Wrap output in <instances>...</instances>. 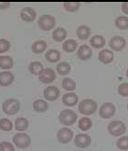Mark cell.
<instances>
[{"instance_id":"cell-1","label":"cell","mask_w":128,"mask_h":151,"mask_svg":"<svg viewBox=\"0 0 128 151\" xmlns=\"http://www.w3.org/2000/svg\"><path fill=\"white\" fill-rule=\"evenodd\" d=\"M78 119L77 114L70 109H64L59 114V121L61 125L64 126H71Z\"/></svg>"},{"instance_id":"cell-2","label":"cell","mask_w":128,"mask_h":151,"mask_svg":"<svg viewBox=\"0 0 128 151\" xmlns=\"http://www.w3.org/2000/svg\"><path fill=\"white\" fill-rule=\"evenodd\" d=\"M97 103L91 99H84L79 104V112L84 115H91L96 112Z\"/></svg>"},{"instance_id":"cell-3","label":"cell","mask_w":128,"mask_h":151,"mask_svg":"<svg viewBox=\"0 0 128 151\" xmlns=\"http://www.w3.org/2000/svg\"><path fill=\"white\" fill-rule=\"evenodd\" d=\"M3 112L7 115H14L17 114L20 110V103L17 99L9 98L6 99L2 105Z\"/></svg>"},{"instance_id":"cell-4","label":"cell","mask_w":128,"mask_h":151,"mask_svg":"<svg viewBox=\"0 0 128 151\" xmlns=\"http://www.w3.org/2000/svg\"><path fill=\"white\" fill-rule=\"evenodd\" d=\"M38 26L40 27V29L44 31L51 30L56 26V19L51 15H47V14L42 15L38 19Z\"/></svg>"},{"instance_id":"cell-5","label":"cell","mask_w":128,"mask_h":151,"mask_svg":"<svg viewBox=\"0 0 128 151\" xmlns=\"http://www.w3.org/2000/svg\"><path fill=\"white\" fill-rule=\"evenodd\" d=\"M13 143L18 148H27L31 144V138L25 133H17L13 137Z\"/></svg>"},{"instance_id":"cell-6","label":"cell","mask_w":128,"mask_h":151,"mask_svg":"<svg viewBox=\"0 0 128 151\" xmlns=\"http://www.w3.org/2000/svg\"><path fill=\"white\" fill-rule=\"evenodd\" d=\"M108 131L114 137H121L125 133L126 127L121 121H112L108 125Z\"/></svg>"},{"instance_id":"cell-7","label":"cell","mask_w":128,"mask_h":151,"mask_svg":"<svg viewBox=\"0 0 128 151\" xmlns=\"http://www.w3.org/2000/svg\"><path fill=\"white\" fill-rule=\"evenodd\" d=\"M115 112H116V108L113 103H104L101 105V107L99 109V115L100 117H102L104 119H108L113 117L115 114Z\"/></svg>"},{"instance_id":"cell-8","label":"cell","mask_w":128,"mask_h":151,"mask_svg":"<svg viewBox=\"0 0 128 151\" xmlns=\"http://www.w3.org/2000/svg\"><path fill=\"white\" fill-rule=\"evenodd\" d=\"M56 79V73L51 68H46L39 75L40 82L44 84H50L53 83Z\"/></svg>"},{"instance_id":"cell-9","label":"cell","mask_w":128,"mask_h":151,"mask_svg":"<svg viewBox=\"0 0 128 151\" xmlns=\"http://www.w3.org/2000/svg\"><path fill=\"white\" fill-rule=\"evenodd\" d=\"M109 47L114 51H122L126 47V40L122 36H114L110 40Z\"/></svg>"},{"instance_id":"cell-10","label":"cell","mask_w":128,"mask_h":151,"mask_svg":"<svg viewBox=\"0 0 128 151\" xmlns=\"http://www.w3.org/2000/svg\"><path fill=\"white\" fill-rule=\"evenodd\" d=\"M73 137V131L70 128H60L57 133V138L62 144H68Z\"/></svg>"},{"instance_id":"cell-11","label":"cell","mask_w":128,"mask_h":151,"mask_svg":"<svg viewBox=\"0 0 128 151\" xmlns=\"http://www.w3.org/2000/svg\"><path fill=\"white\" fill-rule=\"evenodd\" d=\"M60 94V92L59 90V88L56 86H48L44 89L43 92V95L44 98L46 100L49 101H55L59 98V96Z\"/></svg>"},{"instance_id":"cell-12","label":"cell","mask_w":128,"mask_h":151,"mask_svg":"<svg viewBox=\"0 0 128 151\" xmlns=\"http://www.w3.org/2000/svg\"><path fill=\"white\" fill-rule=\"evenodd\" d=\"M36 17H37V13H36L34 8H32V7L26 6V7H23L20 11V17H21V19L25 22L34 21Z\"/></svg>"},{"instance_id":"cell-13","label":"cell","mask_w":128,"mask_h":151,"mask_svg":"<svg viewBox=\"0 0 128 151\" xmlns=\"http://www.w3.org/2000/svg\"><path fill=\"white\" fill-rule=\"evenodd\" d=\"M74 143L78 147L86 148L91 145V138L87 134H78L74 138Z\"/></svg>"},{"instance_id":"cell-14","label":"cell","mask_w":128,"mask_h":151,"mask_svg":"<svg viewBox=\"0 0 128 151\" xmlns=\"http://www.w3.org/2000/svg\"><path fill=\"white\" fill-rule=\"evenodd\" d=\"M93 56V50L88 45H81L77 50V57L81 60H87Z\"/></svg>"},{"instance_id":"cell-15","label":"cell","mask_w":128,"mask_h":151,"mask_svg":"<svg viewBox=\"0 0 128 151\" xmlns=\"http://www.w3.org/2000/svg\"><path fill=\"white\" fill-rule=\"evenodd\" d=\"M114 52L110 50H102L98 53V60L104 64H109L114 60Z\"/></svg>"},{"instance_id":"cell-16","label":"cell","mask_w":128,"mask_h":151,"mask_svg":"<svg viewBox=\"0 0 128 151\" xmlns=\"http://www.w3.org/2000/svg\"><path fill=\"white\" fill-rule=\"evenodd\" d=\"M14 75L11 72L8 70H4V72L0 73V86L6 87L9 86L14 82Z\"/></svg>"},{"instance_id":"cell-17","label":"cell","mask_w":128,"mask_h":151,"mask_svg":"<svg viewBox=\"0 0 128 151\" xmlns=\"http://www.w3.org/2000/svg\"><path fill=\"white\" fill-rule=\"evenodd\" d=\"M78 95L74 93H67L62 96V103L66 106H74L78 104Z\"/></svg>"},{"instance_id":"cell-18","label":"cell","mask_w":128,"mask_h":151,"mask_svg":"<svg viewBox=\"0 0 128 151\" xmlns=\"http://www.w3.org/2000/svg\"><path fill=\"white\" fill-rule=\"evenodd\" d=\"M91 28L86 25H81L78 27L76 29L77 37L81 40H86L87 39H89V37L91 36Z\"/></svg>"},{"instance_id":"cell-19","label":"cell","mask_w":128,"mask_h":151,"mask_svg":"<svg viewBox=\"0 0 128 151\" xmlns=\"http://www.w3.org/2000/svg\"><path fill=\"white\" fill-rule=\"evenodd\" d=\"M60 52L58 50H54V49H50L45 54V59L47 61L50 63H56L60 60Z\"/></svg>"},{"instance_id":"cell-20","label":"cell","mask_w":128,"mask_h":151,"mask_svg":"<svg viewBox=\"0 0 128 151\" xmlns=\"http://www.w3.org/2000/svg\"><path fill=\"white\" fill-rule=\"evenodd\" d=\"M66 38H67V30L64 28H61V27H58L52 32V39L57 42H62Z\"/></svg>"},{"instance_id":"cell-21","label":"cell","mask_w":128,"mask_h":151,"mask_svg":"<svg viewBox=\"0 0 128 151\" xmlns=\"http://www.w3.org/2000/svg\"><path fill=\"white\" fill-rule=\"evenodd\" d=\"M90 45L94 49H102L105 45V39L101 35H94L90 40Z\"/></svg>"},{"instance_id":"cell-22","label":"cell","mask_w":128,"mask_h":151,"mask_svg":"<svg viewBox=\"0 0 128 151\" xmlns=\"http://www.w3.org/2000/svg\"><path fill=\"white\" fill-rule=\"evenodd\" d=\"M46 49H47V42L44 40H37L31 46L32 52L35 54H40L46 50Z\"/></svg>"},{"instance_id":"cell-23","label":"cell","mask_w":128,"mask_h":151,"mask_svg":"<svg viewBox=\"0 0 128 151\" xmlns=\"http://www.w3.org/2000/svg\"><path fill=\"white\" fill-rule=\"evenodd\" d=\"M14 66L13 58L10 56H0V68L2 70H10Z\"/></svg>"},{"instance_id":"cell-24","label":"cell","mask_w":128,"mask_h":151,"mask_svg":"<svg viewBox=\"0 0 128 151\" xmlns=\"http://www.w3.org/2000/svg\"><path fill=\"white\" fill-rule=\"evenodd\" d=\"M48 108H49V104L44 100L39 99V100H36L33 103V109H34V111L38 112V113L46 112L48 110Z\"/></svg>"},{"instance_id":"cell-25","label":"cell","mask_w":128,"mask_h":151,"mask_svg":"<svg viewBox=\"0 0 128 151\" xmlns=\"http://www.w3.org/2000/svg\"><path fill=\"white\" fill-rule=\"evenodd\" d=\"M77 47H78V43L74 40H67L62 44L63 50H65L68 53H71L73 51H75L77 50Z\"/></svg>"},{"instance_id":"cell-26","label":"cell","mask_w":128,"mask_h":151,"mask_svg":"<svg viewBox=\"0 0 128 151\" xmlns=\"http://www.w3.org/2000/svg\"><path fill=\"white\" fill-rule=\"evenodd\" d=\"M115 27L121 30L128 29V17L124 16H119L115 19Z\"/></svg>"},{"instance_id":"cell-27","label":"cell","mask_w":128,"mask_h":151,"mask_svg":"<svg viewBox=\"0 0 128 151\" xmlns=\"http://www.w3.org/2000/svg\"><path fill=\"white\" fill-rule=\"evenodd\" d=\"M29 126V123L27 121V119L24 118V117H19L17 118L15 121V129L17 131H25L27 129Z\"/></svg>"},{"instance_id":"cell-28","label":"cell","mask_w":128,"mask_h":151,"mask_svg":"<svg viewBox=\"0 0 128 151\" xmlns=\"http://www.w3.org/2000/svg\"><path fill=\"white\" fill-rule=\"evenodd\" d=\"M93 127V122L89 117H81L78 122V127L81 131H88Z\"/></svg>"},{"instance_id":"cell-29","label":"cell","mask_w":128,"mask_h":151,"mask_svg":"<svg viewBox=\"0 0 128 151\" xmlns=\"http://www.w3.org/2000/svg\"><path fill=\"white\" fill-rule=\"evenodd\" d=\"M44 70L43 64L40 61H33L29 65V70L34 75H40V73Z\"/></svg>"},{"instance_id":"cell-30","label":"cell","mask_w":128,"mask_h":151,"mask_svg":"<svg viewBox=\"0 0 128 151\" xmlns=\"http://www.w3.org/2000/svg\"><path fill=\"white\" fill-rule=\"evenodd\" d=\"M62 88L68 92L74 91L76 89V83L71 78H64L62 80Z\"/></svg>"},{"instance_id":"cell-31","label":"cell","mask_w":128,"mask_h":151,"mask_svg":"<svg viewBox=\"0 0 128 151\" xmlns=\"http://www.w3.org/2000/svg\"><path fill=\"white\" fill-rule=\"evenodd\" d=\"M70 70L71 67L70 63H66V61H61L57 65V73L60 75H67L68 73H70Z\"/></svg>"},{"instance_id":"cell-32","label":"cell","mask_w":128,"mask_h":151,"mask_svg":"<svg viewBox=\"0 0 128 151\" xmlns=\"http://www.w3.org/2000/svg\"><path fill=\"white\" fill-rule=\"evenodd\" d=\"M81 4L79 2H65L63 3L64 9L68 12H76L80 8Z\"/></svg>"},{"instance_id":"cell-33","label":"cell","mask_w":128,"mask_h":151,"mask_svg":"<svg viewBox=\"0 0 128 151\" xmlns=\"http://www.w3.org/2000/svg\"><path fill=\"white\" fill-rule=\"evenodd\" d=\"M0 129L2 131H6V132L11 131L13 129L12 122L6 118H1L0 119Z\"/></svg>"},{"instance_id":"cell-34","label":"cell","mask_w":128,"mask_h":151,"mask_svg":"<svg viewBox=\"0 0 128 151\" xmlns=\"http://www.w3.org/2000/svg\"><path fill=\"white\" fill-rule=\"evenodd\" d=\"M116 147L120 150H128V137H121L116 142Z\"/></svg>"},{"instance_id":"cell-35","label":"cell","mask_w":128,"mask_h":151,"mask_svg":"<svg viewBox=\"0 0 128 151\" xmlns=\"http://www.w3.org/2000/svg\"><path fill=\"white\" fill-rule=\"evenodd\" d=\"M11 44L7 40L1 39L0 40V53H5L9 50Z\"/></svg>"},{"instance_id":"cell-36","label":"cell","mask_w":128,"mask_h":151,"mask_svg":"<svg viewBox=\"0 0 128 151\" xmlns=\"http://www.w3.org/2000/svg\"><path fill=\"white\" fill-rule=\"evenodd\" d=\"M0 151H15V147L10 142L3 141L0 143Z\"/></svg>"},{"instance_id":"cell-37","label":"cell","mask_w":128,"mask_h":151,"mask_svg":"<svg viewBox=\"0 0 128 151\" xmlns=\"http://www.w3.org/2000/svg\"><path fill=\"white\" fill-rule=\"evenodd\" d=\"M118 93L124 97H128V83H124L118 86Z\"/></svg>"},{"instance_id":"cell-38","label":"cell","mask_w":128,"mask_h":151,"mask_svg":"<svg viewBox=\"0 0 128 151\" xmlns=\"http://www.w3.org/2000/svg\"><path fill=\"white\" fill-rule=\"evenodd\" d=\"M122 11L125 15H128V2H124L122 4Z\"/></svg>"},{"instance_id":"cell-39","label":"cell","mask_w":128,"mask_h":151,"mask_svg":"<svg viewBox=\"0 0 128 151\" xmlns=\"http://www.w3.org/2000/svg\"><path fill=\"white\" fill-rule=\"evenodd\" d=\"M9 6H10L9 2H0V9H6Z\"/></svg>"},{"instance_id":"cell-40","label":"cell","mask_w":128,"mask_h":151,"mask_svg":"<svg viewBox=\"0 0 128 151\" xmlns=\"http://www.w3.org/2000/svg\"><path fill=\"white\" fill-rule=\"evenodd\" d=\"M126 76H127V78H128V69H127V70H126Z\"/></svg>"},{"instance_id":"cell-41","label":"cell","mask_w":128,"mask_h":151,"mask_svg":"<svg viewBox=\"0 0 128 151\" xmlns=\"http://www.w3.org/2000/svg\"><path fill=\"white\" fill-rule=\"evenodd\" d=\"M127 109H128V104H127Z\"/></svg>"}]
</instances>
